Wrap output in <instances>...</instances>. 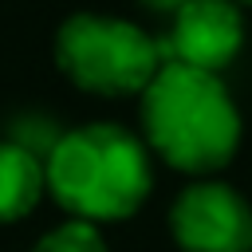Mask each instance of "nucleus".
Returning <instances> with one entry per match:
<instances>
[{
    "label": "nucleus",
    "mask_w": 252,
    "mask_h": 252,
    "mask_svg": "<svg viewBox=\"0 0 252 252\" xmlns=\"http://www.w3.org/2000/svg\"><path fill=\"white\" fill-rule=\"evenodd\" d=\"M142 134L165 165L205 177L236 158L244 126L220 75L161 63L142 91Z\"/></svg>",
    "instance_id": "f257e3e1"
},
{
    "label": "nucleus",
    "mask_w": 252,
    "mask_h": 252,
    "mask_svg": "<svg viewBox=\"0 0 252 252\" xmlns=\"http://www.w3.org/2000/svg\"><path fill=\"white\" fill-rule=\"evenodd\" d=\"M47 193L71 220H126L154 189L150 150L138 134L114 122H87L55 138L43 158Z\"/></svg>",
    "instance_id": "f03ea898"
},
{
    "label": "nucleus",
    "mask_w": 252,
    "mask_h": 252,
    "mask_svg": "<svg viewBox=\"0 0 252 252\" xmlns=\"http://www.w3.org/2000/svg\"><path fill=\"white\" fill-rule=\"evenodd\" d=\"M55 63L63 75L91 94L122 98L142 94L161 67V47L150 32L130 20L102 12H75L55 32Z\"/></svg>",
    "instance_id": "7ed1b4c3"
},
{
    "label": "nucleus",
    "mask_w": 252,
    "mask_h": 252,
    "mask_svg": "<svg viewBox=\"0 0 252 252\" xmlns=\"http://www.w3.org/2000/svg\"><path fill=\"white\" fill-rule=\"evenodd\" d=\"M169 232L181 252H252V205L240 189L197 177L177 193Z\"/></svg>",
    "instance_id": "20e7f679"
},
{
    "label": "nucleus",
    "mask_w": 252,
    "mask_h": 252,
    "mask_svg": "<svg viewBox=\"0 0 252 252\" xmlns=\"http://www.w3.org/2000/svg\"><path fill=\"white\" fill-rule=\"evenodd\" d=\"M161 63L220 75L244 47V16L236 0H189L169 16V32L158 39Z\"/></svg>",
    "instance_id": "39448f33"
},
{
    "label": "nucleus",
    "mask_w": 252,
    "mask_h": 252,
    "mask_svg": "<svg viewBox=\"0 0 252 252\" xmlns=\"http://www.w3.org/2000/svg\"><path fill=\"white\" fill-rule=\"evenodd\" d=\"M43 158L16 142H0V224L24 220L43 197Z\"/></svg>",
    "instance_id": "423d86ee"
},
{
    "label": "nucleus",
    "mask_w": 252,
    "mask_h": 252,
    "mask_svg": "<svg viewBox=\"0 0 252 252\" xmlns=\"http://www.w3.org/2000/svg\"><path fill=\"white\" fill-rule=\"evenodd\" d=\"M32 252H106V240L98 232V224H87V220H67L51 232H43Z\"/></svg>",
    "instance_id": "0eeeda50"
},
{
    "label": "nucleus",
    "mask_w": 252,
    "mask_h": 252,
    "mask_svg": "<svg viewBox=\"0 0 252 252\" xmlns=\"http://www.w3.org/2000/svg\"><path fill=\"white\" fill-rule=\"evenodd\" d=\"M142 4H146L150 12H165V16H173V12H177L181 4H189V0H142Z\"/></svg>",
    "instance_id": "6e6552de"
},
{
    "label": "nucleus",
    "mask_w": 252,
    "mask_h": 252,
    "mask_svg": "<svg viewBox=\"0 0 252 252\" xmlns=\"http://www.w3.org/2000/svg\"><path fill=\"white\" fill-rule=\"evenodd\" d=\"M236 4H252V0H236Z\"/></svg>",
    "instance_id": "1a4fd4ad"
}]
</instances>
